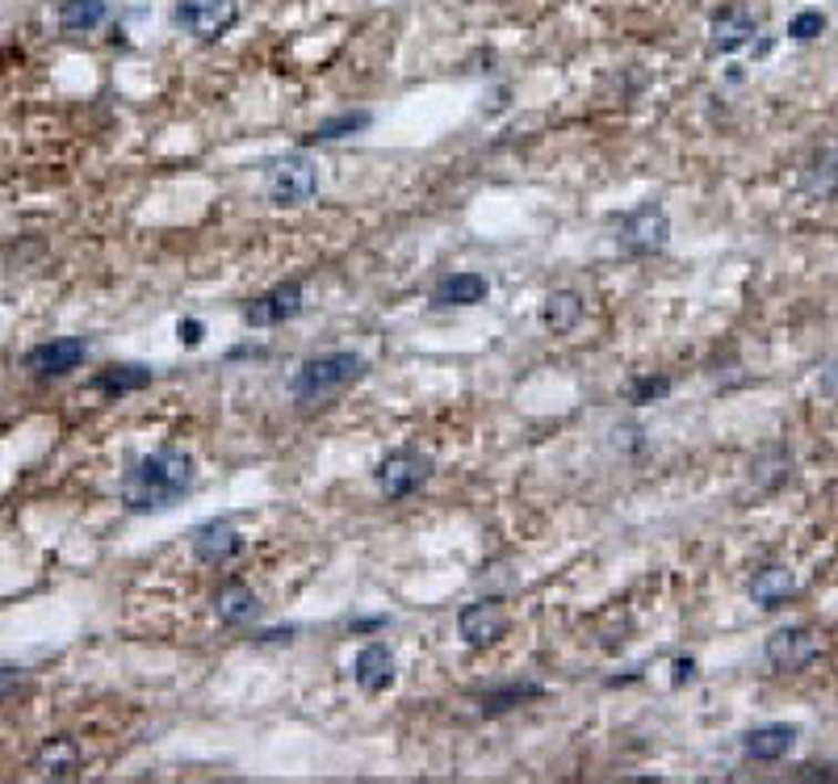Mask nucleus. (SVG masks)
I'll return each instance as SVG.
<instances>
[{
  "label": "nucleus",
  "instance_id": "obj_1",
  "mask_svg": "<svg viewBox=\"0 0 838 784\" xmlns=\"http://www.w3.org/2000/svg\"><path fill=\"white\" fill-rule=\"evenodd\" d=\"M193 482H197L193 454L176 449V445H164L147 458H139L122 475V503L131 512H164V508H176L181 499L190 496Z\"/></svg>",
  "mask_w": 838,
  "mask_h": 784
},
{
  "label": "nucleus",
  "instance_id": "obj_2",
  "mask_svg": "<svg viewBox=\"0 0 838 784\" xmlns=\"http://www.w3.org/2000/svg\"><path fill=\"white\" fill-rule=\"evenodd\" d=\"M361 374H365L361 353H319V357H306L294 369L289 395H294V403H327L336 399L340 390H348Z\"/></svg>",
  "mask_w": 838,
  "mask_h": 784
},
{
  "label": "nucleus",
  "instance_id": "obj_3",
  "mask_svg": "<svg viewBox=\"0 0 838 784\" xmlns=\"http://www.w3.org/2000/svg\"><path fill=\"white\" fill-rule=\"evenodd\" d=\"M671 240V218L658 202H642L637 211L621 214L616 223V248L633 256V261H646V256H658L667 248Z\"/></svg>",
  "mask_w": 838,
  "mask_h": 784
},
{
  "label": "nucleus",
  "instance_id": "obj_4",
  "mask_svg": "<svg viewBox=\"0 0 838 784\" xmlns=\"http://www.w3.org/2000/svg\"><path fill=\"white\" fill-rule=\"evenodd\" d=\"M265 193L273 206H306L319 193V169L306 155H282L265 169Z\"/></svg>",
  "mask_w": 838,
  "mask_h": 784
},
{
  "label": "nucleus",
  "instance_id": "obj_5",
  "mask_svg": "<svg viewBox=\"0 0 838 784\" xmlns=\"http://www.w3.org/2000/svg\"><path fill=\"white\" fill-rule=\"evenodd\" d=\"M432 470H437V466H432L428 454H419V449H395V454H386V458L378 461L374 479H378L386 499H407L428 487Z\"/></svg>",
  "mask_w": 838,
  "mask_h": 784
},
{
  "label": "nucleus",
  "instance_id": "obj_6",
  "mask_svg": "<svg viewBox=\"0 0 838 784\" xmlns=\"http://www.w3.org/2000/svg\"><path fill=\"white\" fill-rule=\"evenodd\" d=\"M176 26L202 42L223 39L239 21V0H176Z\"/></svg>",
  "mask_w": 838,
  "mask_h": 784
},
{
  "label": "nucleus",
  "instance_id": "obj_7",
  "mask_svg": "<svg viewBox=\"0 0 838 784\" xmlns=\"http://www.w3.org/2000/svg\"><path fill=\"white\" fill-rule=\"evenodd\" d=\"M763 654H767V663H771L776 671L793 675V671H805L814 659H818L821 638L809 630V625H784V630H776L771 638H767Z\"/></svg>",
  "mask_w": 838,
  "mask_h": 784
},
{
  "label": "nucleus",
  "instance_id": "obj_8",
  "mask_svg": "<svg viewBox=\"0 0 838 784\" xmlns=\"http://www.w3.org/2000/svg\"><path fill=\"white\" fill-rule=\"evenodd\" d=\"M84 357H89V340H80V336H59V340H47V345L30 348L21 365H25L34 378H63V374L80 369Z\"/></svg>",
  "mask_w": 838,
  "mask_h": 784
},
{
  "label": "nucleus",
  "instance_id": "obj_9",
  "mask_svg": "<svg viewBox=\"0 0 838 784\" xmlns=\"http://www.w3.org/2000/svg\"><path fill=\"white\" fill-rule=\"evenodd\" d=\"M190 550L202 567H227L231 558L244 554V537L231 520H206L190 537Z\"/></svg>",
  "mask_w": 838,
  "mask_h": 784
},
{
  "label": "nucleus",
  "instance_id": "obj_10",
  "mask_svg": "<svg viewBox=\"0 0 838 784\" xmlns=\"http://www.w3.org/2000/svg\"><path fill=\"white\" fill-rule=\"evenodd\" d=\"M508 609H503V600H474V604H466V609L458 612V630L461 638L470 642V646H495L499 638L508 633Z\"/></svg>",
  "mask_w": 838,
  "mask_h": 784
},
{
  "label": "nucleus",
  "instance_id": "obj_11",
  "mask_svg": "<svg viewBox=\"0 0 838 784\" xmlns=\"http://www.w3.org/2000/svg\"><path fill=\"white\" fill-rule=\"evenodd\" d=\"M294 315H303V282H282L244 306V319L252 327H277Z\"/></svg>",
  "mask_w": 838,
  "mask_h": 784
},
{
  "label": "nucleus",
  "instance_id": "obj_12",
  "mask_svg": "<svg viewBox=\"0 0 838 784\" xmlns=\"http://www.w3.org/2000/svg\"><path fill=\"white\" fill-rule=\"evenodd\" d=\"M352 680H357V689L369 692V696L395 689V680H399L395 651H390L386 642H369V646H361L357 659H352Z\"/></svg>",
  "mask_w": 838,
  "mask_h": 784
},
{
  "label": "nucleus",
  "instance_id": "obj_13",
  "mask_svg": "<svg viewBox=\"0 0 838 784\" xmlns=\"http://www.w3.org/2000/svg\"><path fill=\"white\" fill-rule=\"evenodd\" d=\"M713 51H743L746 42H755V34H759V13L750 9V4H729V9H722L717 18H713Z\"/></svg>",
  "mask_w": 838,
  "mask_h": 784
},
{
  "label": "nucleus",
  "instance_id": "obj_14",
  "mask_svg": "<svg viewBox=\"0 0 838 784\" xmlns=\"http://www.w3.org/2000/svg\"><path fill=\"white\" fill-rule=\"evenodd\" d=\"M800 739V726H788V722H767V726H755L743 734V755L755 760V764H776L784 760Z\"/></svg>",
  "mask_w": 838,
  "mask_h": 784
},
{
  "label": "nucleus",
  "instance_id": "obj_15",
  "mask_svg": "<svg viewBox=\"0 0 838 784\" xmlns=\"http://www.w3.org/2000/svg\"><path fill=\"white\" fill-rule=\"evenodd\" d=\"M487 294H491V282L482 273H449L432 289V306H478L487 303Z\"/></svg>",
  "mask_w": 838,
  "mask_h": 784
},
{
  "label": "nucleus",
  "instance_id": "obj_16",
  "mask_svg": "<svg viewBox=\"0 0 838 784\" xmlns=\"http://www.w3.org/2000/svg\"><path fill=\"white\" fill-rule=\"evenodd\" d=\"M583 294H574V289H553L550 298L541 303V327L545 332H553V336H566V332H574V327L583 324Z\"/></svg>",
  "mask_w": 838,
  "mask_h": 784
},
{
  "label": "nucleus",
  "instance_id": "obj_17",
  "mask_svg": "<svg viewBox=\"0 0 838 784\" xmlns=\"http://www.w3.org/2000/svg\"><path fill=\"white\" fill-rule=\"evenodd\" d=\"M34 772H39V776H51V781H72L80 772L76 739H51V743L34 755Z\"/></svg>",
  "mask_w": 838,
  "mask_h": 784
},
{
  "label": "nucleus",
  "instance_id": "obj_18",
  "mask_svg": "<svg viewBox=\"0 0 838 784\" xmlns=\"http://www.w3.org/2000/svg\"><path fill=\"white\" fill-rule=\"evenodd\" d=\"M793 592H797V574L788 571V567H763L759 574H755V583H750V595H755V604L759 609H780V604H788L793 600Z\"/></svg>",
  "mask_w": 838,
  "mask_h": 784
},
{
  "label": "nucleus",
  "instance_id": "obj_19",
  "mask_svg": "<svg viewBox=\"0 0 838 784\" xmlns=\"http://www.w3.org/2000/svg\"><path fill=\"white\" fill-rule=\"evenodd\" d=\"M143 386H152V369H147V365H110V369H101L93 383H89V390L110 395V399H122V395H134V390H143Z\"/></svg>",
  "mask_w": 838,
  "mask_h": 784
},
{
  "label": "nucleus",
  "instance_id": "obj_20",
  "mask_svg": "<svg viewBox=\"0 0 838 784\" xmlns=\"http://www.w3.org/2000/svg\"><path fill=\"white\" fill-rule=\"evenodd\" d=\"M214 612H218L223 625H244V621H252V617L260 612V600H256V592L244 588V583H227V588H218V595H214Z\"/></svg>",
  "mask_w": 838,
  "mask_h": 784
},
{
  "label": "nucleus",
  "instance_id": "obj_21",
  "mask_svg": "<svg viewBox=\"0 0 838 784\" xmlns=\"http://www.w3.org/2000/svg\"><path fill=\"white\" fill-rule=\"evenodd\" d=\"M105 13H110L105 0H63L59 4V30L63 34H89L105 21Z\"/></svg>",
  "mask_w": 838,
  "mask_h": 784
},
{
  "label": "nucleus",
  "instance_id": "obj_22",
  "mask_svg": "<svg viewBox=\"0 0 838 784\" xmlns=\"http://www.w3.org/2000/svg\"><path fill=\"white\" fill-rule=\"evenodd\" d=\"M536 696H545V689H541V684H533V680L487 692V696H482V717H499V713H508V709L524 705V701H536Z\"/></svg>",
  "mask_w": 838,
  "mask_h": 784
},
{
  "label": "nucleus",
  "instance_id": "obj_23",
  "mask_svg": "<svg viewBox=\"0 0 838 784\" xmlns=\"http://www.w3.org/2000/svg\"><path fill=\"white\" fill-rule=\"evenodd\" d=\"M800 190L809 193V197H838V152L835 155H821L814 169H805V176H800Z\"/></svg>",
  "mask_w": 838,
  "mask_h": 784
},
{
  "label": "nucleus",
  "instance_id": "obj_24",
  "mask_svg": "<svg viewBox=\"0 0 838 784\" xmlns=\"http://www.w3.org/2000/svg\"><path fill=\"white\" fill-rule=\"evenodd\" d=\"M369 126V114H340V118H327L310 131V143H331V139H348Z\"/></svg>",
  "mask_w": 838,
  "mask_h": 784
},
{
  "label": "nucleus",
  "instance_id": "obj_25",
  "mask_svg": "<svg viewBox=\"0 0 838 784\" xmlns=\"http://www.w3.org/2000/svg\"><path fill=\"white\" fill-rule=\"evenodd\" d=\"M821 30H826V13H821V9H805V13H797V18L788 21V39H797V42L818 39Z\"/></svg>",
  "mask_w": 838,
  "mask_h": 784
},
{
  "label": "nucleus",
  "instance_id": "obj_26",
  "mask_svg": "<svg viewBox=\"0 0 838 784\" xmlns=\"http://www.w3.org/2000/svg\"><path fill=\"white\" fill-rule=\"evenodd\" d=\"M671 395V378H637V383L628 386V403H658Z\"/></svg>",
  "mask_w": 838,
  "mask_h": 784
},
{
  "label": "nucleus",
  "instance_id": "obj_27",
  "mask_svg": "<svg viewBox=\"0 0 838 784\" xmlns=\"http://www.w3.org/2000/svg\"><path fill=\"white\" fill-rule=\"evenodd\" d=\"M21 689H25V671H21V668H0V701L18 696Z\"/></svg>",
  "mask_w": 838,
  "mask_h": 784
},
{
  "label": "nucleus",
  "instance_id": "obj_28",
  "mask_svg": "<svg viewBox=\"0 0 838 784\" xmlns=\"http://www.w3.org/2000/svg\"><path fill=\"white\" fill-rule=\"evenodd\" d=\"M202 336H206L202 319H181V324H176V340H181V345L197 348V345H202Z\"/></svg>",
  "mask_w": 838,
  "mask_h": 784
},
{
  "label": "nucleus",
  "instance_id": "obj_29",
  "mask_svg": "<svg viewBox=\"0 0 838 784\" xmlns=\"http://www.w3.org/2000/svg\"><path fill=\"white\" fill-rule=\"evenodd\" d=\"M821 395H830V399H838V362L821 374Z\"/></svg>",
  "mask_w": 838,
  "mask_h": 784
},
{
  "label": "nucleus",
  "instance_id": "obj_30",
  "mask_svg": "<svg viewBox=\"0 0 838 784\" xmlns=\"http://www.w3.org/2000/svg\"><path fill=\"white\" fill-rule=\"evenodd\" d=\"M692 675H696V663H692V659H687V663L679 659V663H675V684H684V680H692Z\"/></svg>",
  "mask_w": 838,
  "mask_h": 784
}]
</instances>
